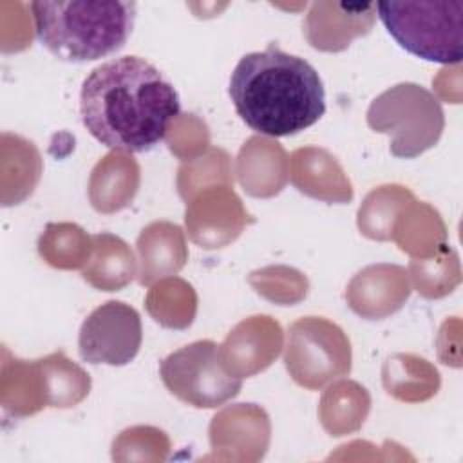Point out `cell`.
Segmentation results:
<instances>
[{
  "mask_svg": "<svg viewBox=\"0 0 463 463\" xmlns=\"http://www.w3.org/2000/svg\"><path fill=\"white\" fill-rule=\"evenodd\" d=\"M181 110L174 85L139 56L109 60L85 78L80 114L101 145L125 154L154 148Z\"/></svg>",
  "mask_w": 463,
  "mask_h": 463,
  "instance_id": "1",
  "label": "cell"
},
{
  "mask_svg": "<svg viewBox=\"0 0 463 463\" xmlns=\"http://www.w3.org/2000/svg\"><path fill=\"white\" fill-rule=\"evenodd\" d=\"M228 92L241 119L264 136L298 134L326 112V90L317 69L275 43L237 61Z\"/></svg>",
  "mask_w": 463,
  "mask_h": 463,
  "instance_id": "2",
  "label": "cell"
},
{
  "mask_svg": "<svg viewBox=\"0 0 463 463\" xmlns=\"http://www.w3.org/2000/svg\"><path fill=\"white\" fill-rule=\"evenodd\" d=\"M29 7L40 42L65 61H92L118 52L136 20L134 2L40 0Z\"/></svg>",
  "mask_w": 463,
  "mask_h": 463,
  "instance_id": "3",
  "label": "cell"
},
{
  "mask_svg": "<svg viewBox=\"0 0 463 463\" xmlns=\"http://www.w3.org/2000/svg\"><path fill=\"white\" fill-rule=\"evenodd\" d=\"M378 16L387 33L411 54L436 63L463 58V2H380Z\"/></svg>",
  "mask_w": 463,
  "mask_h": 463,
  "instance_id": "4",
  "label": "cell"
},
{
  "mask_svg": "<svg viewBox=\"0 0 463 463\" xmlns=\"http://www.w3.org/2000/svg\"><path fill=\"white\" fill-rule=\"evenodd\" d=\"M367 121L376 132L392 134L391 152L398 157L420 156L436 145L443 130L438 99L414 83H400L380 94L367 110Z\"/></svg>",
  "mask_w": 463,
  "mask_h": 463,
  "instance_id": "5",
  "label": "cell"
},
{
  "mask_svg": "<svg viewBox=\"0 0 463 463\" xmlns=\"http://www.w3.org/2000/svg\"><path fill=\"white\" fill-rule=\"evenodd\" d=\"M159 374L175 398L197 409L221 407L242 387V378L226 369L221 345L212 340H195L170 353Z\"/></svg>",
  "mask_w": 463,
  "mask_h": 463,
  "instance_id": "6",
  "label": "cell"
},
{
  "mask_svg": "<svg viewBox=\"0 0 463 463\" xmlns=\"http://www.w3.org/2000/svg\"><path fill=\"white\" fill-rule=\"evenodd\" d=\"M284 364L298 385L318 389L351 371V345L336 324L306 317L288 331Z\"/></svg>",
  "mask_w": 463,
  "mask_h": 463,
  "instance_id": "7",
  "label": "cell"
},
{
  "mask_svg": "<svg viewBox=\"0 0 463 463\" xmlns=\"http://www.w3.org/2000/svg\"><path fill=\"white\" fill-rule=\"evenodd\" d=\"M141 338L139 313L121 300H109L83 320L78 351L89 364L125 365L137 354Z\"/></svg>",
  "mask_w": 463,
  "mask_h": 463,
  "instance_id": "8",
  "label": "cell"
},
{
  "mask_svg": "<svg viewBox=\"0 0 463 463\" xmlns=\"http://www.w3.org/2000/svg\"><path fill=\"white\" fill-rule=\"evenodd\" d=\"M248 217L241 199L230 188L213 186L190 203L184 219L190 239L210 250L237 239Z\"/></svg>",
  "mask_w": 463,
  "mask_h": 463,
  "instance_id": "9",
  "label": "cell"
},
{
  "mask_svg": "<svg viewBox=\"0 0 463 463\" xmlns=\"http://www.w3.org/2000/svg\"><path fill=\"white\" fill-rule=\"evenodd\" d=\"M374 13L376 4L313 2L304 20V34L315 49L336 52L371 31Z\"/></svg>",
  "mask_w": 463,
  "mask_h": 463,
  "instance_id": "10",
  "label": "cell"
},
{
  "mask_svg": "<svg viewBox=\"0 0 463 463\" xmlns=\"http://www.w3.org/2000/svg\"><path fill=\"white\" fill-rule=\"evenodd\" d=\"M282 347L280 326L266 315H257L237 324L221 344L226 369L239 378L266 369Z\"/></svg>",
  "mask_w": 463,
  "mask_h": 463,
  "instance_id": "11",
  "label": "cell"
},
{
  "mask_svg": "<svg viewBox=\"0 0 463 463\" xmlns=\"http://www.w3.org/2000/svg\"><path fill=\"white\" fill-rule=\"evenodd\" d=\"M411 293L407 271L394 264H376L362 269L347 286V302L365 318H383L398 311Z\"/></svg>",
  "mask_w": 463,
  "mask_h": 463,
  "instance_id": "12",
  "label": "cell"
},
{
  "mask_svg": "<svg viewBox=\"0 0 463 463\" xmlns=\"http://www.w3.org/2000/svg\"><path fill=\"white\" fill-rule=\"evenodd\" d=\"M293 184L317 199L329 203H347L353 197L351 183L340 165L322 148H300L291 156Z\"/></svg>",
  "mask_w": 463,
  "mask_h": 463,
  "instance_id": "13",
  "label": "cell"
},
{
  "mask_svg": "<svg viewBox=\"0 0 463 463\" xmlns=\"http://www.w3.org/2000/svg\"><path fill=\"white\" fill-rule=\"evenodd\" d=\"M137 253L141 260L139 284L150 286L157 279L177 273L188 257L183 230L166 221L148 224L137 237Z\"/></svg>",
  "mask_w": 463,
  "mask_h": 463,
  "instance_id": "14",
  "label": "cell"
},
{
  "mask_svg": "<svg viewBox=\"0 0 463 463\" xmlns=\"http://www.w3.org/2000/svg\"><path fill=\"white\" fill-rule=\"evenodd\" d=\"M139 184V166L125 152L107 154L92 170L89 197L98 212L110 213L125 208Z\"/></svg>",
  "mask_w": 463,
  "mask_h": 463,
  "instance_id": "15",
  "label": "cell"
},
{
  "mask_svg": "<svg viewBox=\"0 0 463 463\" xmlns=\"http://www.w3.org/2000/svg\"><path fill=\"white\" fill-rule=\"evenodd\" d=\"M239 179L251 195L268 197L286 181V154L279 143L251 137L239 154Z\"/></svg>",
  "mask_w": 463,
  "mask_h": 463,
  "instance_id": "16",
  "label": "cell"
},
{
  "mask_svg": "<svg viewBox=\"0 0 463 463\" xmlns=\"http://www.w3.org/2000/svg\"><path fill=\"white\" fill-rule=\"evenodd\" d=\"M94 257L83 269V279L98 289L116 291L127 286L136 275V262L130 248L110 233L92 237Z\"/></svg>",
  "mask_w": 463,
  "mask_h": 463,
  "instance_id": "17",
  "label": "cell"
},
{
  "mask_svg": "<svg viewBox=\"0 0 463 463\" xmlns=\"http://www.w3.org/2000/svg\"><path fill=\"white\" fill-rule=\"evenodd\" d=\"M383 385L400 400H427L439 387L438 371L423 358L394 354L383 365Z\"/></svg>",
  "mask_w": 463,
  "mask_h": 463,
  "instance_id": "18",
  "label": "cell"
},
{
  "mask_svg": "<svg viewBox=\"0 0 463 463\" xmlns=\"http://www.w3.org/2000/svg\"><path fill=\"white\" fill-rule=\"evenodd\" d=\"M47 403L52 407H72L89 394L90 378L89 374L71 362L63 353L49 354L43 360H38Z\"/></svg>",
  "mask_w": 463,
  "mask_h": 463,
  "instance_id": "19",
  "label": "cell"
},
{
  "mask_svg": "<svg viewBox=\"0 0 463 463\" xmlns=\"http://www.w3.org/2000/svg\"><path fill=\"white\" fill-rule=\"evenodd\" d=\"M369 411V394L356 382H338L331 385L320 403L324 425L331 432L356 429Z\"/></svg>",
  "mask_w": 463,
  "mask_h": 463,
  "instance_id": "20",
  "label": "cell"
},
{
  "mask_svg": "<svg viewBox=\"0 0 463 463\" xmlns=\"http://www.w3.org/2000/svg\"><path fill=\"white\" fill-rule=\"evenodd\" d=\"M92 239L87 233L71 222L47 224L45 232L38 241L40 255L54 268H80L87 262L90 253Z\"/></svg>",
  "mask_w": 463,
  "mask_h": 463,
  "instance_id": "21",
  "label": "cell"
},
{
  "mask_svg": "<svg viewBox=\"0 0 463 463\" xmlns=\"http://www.w3.org/2000/svg\"><path fill=\"white\" fill-rule=\"evenodd\" d=\"M412 201V194L402 186H382L367 195L358 212V226L371 239H389L391 221L402 203Z\"/></svg>",
  "mask_w": 463,
  "mask_h": 463,
  "instance_id": "22",
  "label": "cell"
},
{
  "mask_svg": "<svg viewBox=\"0 0 463 463\" xmlns=\"http://www.w3.org/2000/svg\"><path fill=\"white\" fill-rule=\"evenodd\" d=\"M188 298H195V293H194L192 286L186 284L184 280L177 279L175 295H174V300H172V279H170V280L159 282L157 286H154L150 289L148 298H146V307H148L150 315L157 322H161L163 326L183 329V327L192 324L195 309L177 306L175 302L188 300Z\"/></svg>",
  "mask_w": 463,
  "mask_h": 463,
  "instance_id": "23",
  "label": "cell"
}]
</instances>
